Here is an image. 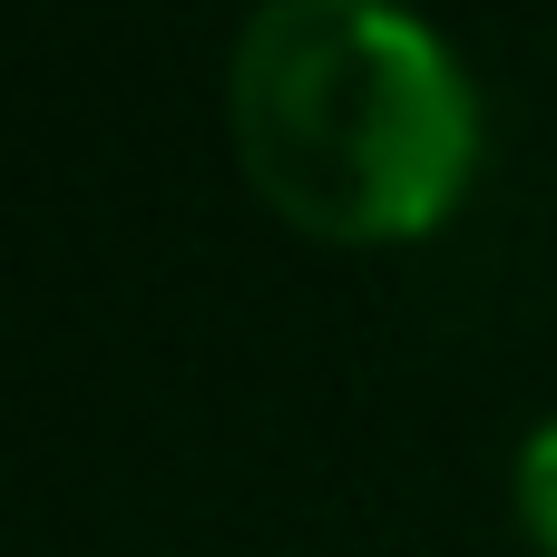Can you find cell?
<instances>
[{
    "instance_id": "obj_1",
    "label": "cell",
    "mask_w": 557,
    "mask_h": 557,
    "mask_svg": "<svg viewBox=\"0 0 557 557\" xmlns=\"http://www.w3.org/2000/svg\"><path fill=\"white\" fill-rule=\"evenodd\" d=\"M225 117L245 176L333 245L441 225L480 157L450 39L392 0H264L225 59Z\"/></svg>"
},
{
    "instance_id": "obj_2",
    "label": "cell",
    "mask_w": 557,
    "mask_h": 557,
    "mask_svg": "<svg viewBox=\"0 0 557 557\" xmlns=\"http://www.w3.org/2000/svg\"><path fill=\"white\" fill-rule=\"evenodd\" d=\"M519 529L539 539V557H557V421L519 441Z\"/></svg>"
}]
</instances>
